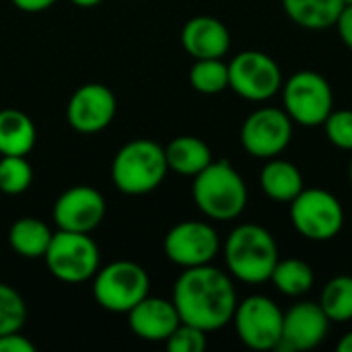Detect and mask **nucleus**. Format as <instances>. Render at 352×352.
Segmentation results:
<instances>
[{
	"mask_svg": "<svg viewBox=\"0 0 352 352\" xmlns=\"http://www.w3.org/2000/svg\"><path fill=\"white\" fill-rule=\"evenodd\" d=\"M171 301L184 324L208 334L231 324L237 307V291L225 270L204 264L184 268L173 285Z\"/></svg>",
	"mask_w": 352,
	"mask_h": 352,
	"instance_id": "1",
	"label": "nucleus"
},
{
	"mask_svg": "<svg viewBox=\"0 0 352 352\" xmlns=\"http://www.w3.org/2000/svg\"><path fill=\"white\" fill-rule=\"evenodd\" d=\"M227 270L245 285H262L270 280L278 258L274 235L256 223L237 225L223 245Z\"/></svg>",
	"mask_w": 352,
	"mask_h": 352,
	"instance_id": "2",
	"label": "nucleus"
},
{
	"mask_svg": "<svg viewBox=\"0 0 352 352\" xmlns=\"http://www.w3.org/2000/svg\"><path fill=\"white\" fill-rule=\"evenodd\" d=\"M192 198L198 210L212 221H233L248 206V186L225 159L212 161L194 177Z\"/></svg>",
	"mask_w": 352,
	"mask_h": 352,
	"instance_id": "3",
	"label": "nucleus"
},
{
	"mask_svg": "<svg viewBox=\"0 0 352 352\" xmlns=\"http://www.w3.org/2000/svg\"><path fill=\"white\" fill-rule=\"evenodd\" d=\"M169 165L165 146L148 138L126 142L113 157L111 182L122 194L144 196L155 192L167 177Z\"/></svg>",
	"mask_w": 352,
	"mask_h": 352,
	"instance_id": "4",
	"label": "nucleus"
},
{
	"mask_svg": "<svg viewBox=\"0 0 352 352\" xmlns=\"http://www.w3.org/2000/svg\"><path fill=\"white\" fill-rule=\"evenodd\" d=\"M50 274L66 285H80L101 268V252L91 233L58 229L43 256Z\"/></svg>",
	"mask_w": 352,
	"mask_h": 352,
	"instance_id": "5",
	"label": "nucleus"
},
{
	"mask_svg": "<svg viewBox=\"0 0 352 352\" xmlns=\"http://www.w3.org/2000/svg\"><path fill=\"white\" fill-rule=\"evenodd\" d=\"M151 291L148 272L130 260H118L99 268L93 276V299L111 314H128Z\"/></svg>",
	"mask_w": 352,
	"mask_h": 352,
	"instance_id": "6",
	"label": "nucleus"
},
{
	"mask_svg": "<svg viewBox=\"0 0 352 352\" xmlns=\"http://www.w3.org/2000/svg\"><path fill=\"white\" fill-rule=\"evenodd\" d=\"M283 109L293 124L318 128L334 109V93L326 76L316 70H299L283 82Z\"/></svg>",
	"mask_w": 352,
	"mask_h": 352,
	"instance_id": "7",
	"label": "nucleus"
},
{
	"mask_svg": "<svg viewBox=\"0 0 352 352\" xmlns=\"http://www.w3.org/2000/svg\"><path fill=\"white\" fill-rule=\"evenodd\" d=\"M295 231L309 241H332L344 227L342 202L324 188H303L289 202Z\"/></svg>",
	"mask_w": 352,
	"mask_h": 352,
	"instance_id": "8",
	"label": "nucleus"
},
{
	"mask_svg": "<svg viewBox=\"0 0 352 352\" xmlns=\"http://www.w3.org/2000/svg\"><path fill=\"white\" fill-rule=\"evenodd\" d=\"M283 318L280 307L266 295H250L237 301L231 324L239 340L252 351H276L283 338Z\"/></svg>",
	"mask_w": 352,
	"mask_h": 352,
	"instance_id": "9",
	"label": "nucleus"
},
{
	"mask_svg": "<svg viewBox=\"0 0 352 352\" xmlns=\"http://www.w3.org/2000/svg\"><path fill=\"white\" fill-rule=\"evenodd\" d=\"M283 70L276 60L258 50L239 52L229 62V89L248 101H268L283 89Z\"/></svg>",
	"mask_w": 352,
	"mask_h": 352,
	"instance_id": "10",
	"label": "nucleus"
},
{
	"mask_svg": "<svg viewBox=\"0 0 352 352\" xmlns=\"http://www.w3.org/2000/svg\"><path fill=\"white\" fill-rule=\"evenodd\" d=\"M241 146L256 159H274L293 140V120L285 109L258 107L252 111L239 132Z\"/></svg>",
	"mask_w": 352,
	"mask_h": 352,
	"instance_id": "11",
	"label": "nucleus"
},
{
	"mask_svg": "<svg viewBox=\"0 0 352 352\" xmlns=\"http://www.w3.org/2000/svg\"><path fill=\"white\" fill-rule=\"evenodd\" d=\"M163 250L167 260L179 268L204 266L221 252V237L204 221H182L167 231Z\"/></svg>",
	"mask_w": 352,
	"mask_h": 352,
	"instance_id": "12",
	"label": "nucleus"
},
{
	"mask_svg": "<svg viewBox=\"0 0 352 352\" xmlns=\"http://www.w3.org/2000/svg\"><path fill=\"white\" fill-rule=\"evenodd\" d=\"M105 198L93 186H72L54 202V223L62 231L93 233L105 219Z\"/></svg>",
	"mask_w": 352,
	"mask_h": 352,
	"instance_id": "13",
	"label": "nucleus"
},
{
	"mask_svg": "<svg viewBox=\"0 0 352 352\" xmlns=\"http://www.w3.org/2000/svg\"><path fill=\"white\" fill-rule=\"evenodd\" d=\"M116 111L118 99L113 91L101 82L80 85L66 105L68 124L80 134H97L105 130L113 122Z\"/></svg>",
	"mask_w": 352,
	"mask_h": 352,
	"instance_id": "14",
	"label": "nucleus"
},
{
	"mask_svg": "<svg viewBox=\"0 0 352 352\" xmlns=\"http://www.w3.org/2000/svg\"><path fill=\"white\" fill-rule=\"evenodd\" d=\"M330 320L320 303L299 301L283 318V338L276 346L280 352H305L320 346L330 330Z\"/></svg>",
	"mask_w": 352,
	"mask_h": 352,
	"instance_id": "15",
	"label": "nucleus"
},
{
	"mask_svg": "<svg viewBox=\"0 0 352 352\" xmlns=\"http://www.w3.org/2000/svg\"><path fill=\"white\" fill-rule=\"evenodd\" d=\"M128 326L140 340L165 342L182 324V318L171 299L146 295L128 314Z\"/></svg>",
	"mask_w": 352,
	"mask_h": 352,
	"instance_id": "16",
	"label": "nucleus"
},
{
	"mask_svg": "<svg viewBox=\"0 0 352 352\" xmlns=\"http://www.w3.org/2000/svg\"><path fill=\"white\" fill-rule=\"evenodd\" d=\"M182 45L194 60L223 58L231 47V33L227 25L214 16L200 14L190 19L182 29Z\"/></svg>",
	"mask_w": 352,
	"mask_h": 352,
	"instance_id": "17",
	"label": "nucleus"
},
{
	"mask_svg": "<svg viewBox=\"0 0 352 352\" xmlns=\"http://www.w3.org/2000/svg\"><path fill=\"white\" fill-rule=\"evenodd\" d=\"M37 140L33 120L14 107L0 109V155L27 157Z\"/></svg>",
	"mask_w": 352,
	"mask_h": 352,
	"instance_id": "18",
	"label": "nucleus"
},
{
	"mask_svg": "<svg viewBox=\"0 0 352 352\" xmlns=\"http://www.w3.org/2000/svg\"><path fill=\"white\" fill-rule=\"evenodd\" d=\"M165 157H167L169 171L184 177H196L202 169H206L212 163L210 146L198 136L173 138L165 146Z\"/></svg>",
	"mask_w": 352,
	"mask_h": 352,
	"instance_id": "19",
	"label": "nucleus"
},
{
	"mask_svg": "<svg viewBox=\"0 0 352 352\" xmlns=\"http://www.w3.org/2000/svg\"><path fill=\"white\" fill-rule=\"evenodd\" d=\"M260 188L270 200L291 202L301 194L305 184H303V175L295 163L274 157V159H268V163L262 167Z\"/></svg>",
	"mask_w": 352,
	"mask_h": 352,
	"instance_id": "20",
	"label": "nucleus"
},
{
	"mask_svg": "<svg viewBox=\"0 0 352 352\" xmlns=\"http://www.w3.org/2000/svg\"><path fill=\"white\" fill-rule=\"evenodd\" d=\"M54 231L50 225L35 217L16 219L8 229V245L10 250L27 260H43Z\"/></svg>",
	"mask_w": 352,
	"mask_h": 352,
	"instance_id": "21",
	"label": "nucleus"
},
{
	"mask_svg": "<svg viewBox=\"0 0 352 352\" xmlns=\"http://www.w3.org/2000/svg\"><path fill=\"white\" fill-rule=\"evenodd\" d=\"M287 16L309 31H322L336 25L344 2L342 0H283Z\"/></svg>",
	"mask_w": 352,
	"mask_h": 352,
	"instance_id": "22",
	"label": "nucleus"
},
{
	"mask_svg": "<svg viewBox=\"0 0 352 352\" xmlns=\"http://www.w3.org/2000/svg\"><path fill=\"white\" fill-rule=\"evenodd\" d=\"M270 280L278 293H283L285 297L297 299V297H303L305 293H309L314 289L316 274L307 262H303L299 258H289V260L276 262Z\"/></svg>",
	"mask_w": 352,
	"mask_h": 352,
	"instance_id": "23",
	"label": "nucleus"
},
{
	"mask_svg": "<svg viewBox=\"0 0 352 352\" xmlns=\"http://www.w3.org/2000/svg\"><path fill=\"white\" fill-rule=\"evenodd\" d=\"M320 305L330 322L346 324L352 320V276H334L322 289Z\"/></svg>",
	"mask_w": 352,
	"mask_h": 352,
	"instance_id": "24",
	"label": "nucleus"
},
{
	"mask_svg": "<svg viewBox=\"0 0 352 352\" xmlns=\"http://www.w3.org/2000/svg\"><path fill=\"white\" fill-rule=\"evenodd\" d=\"M190 85L202 95H219L229 89V64L223 58L194 60L190 68Z\"/></svg>",
	"mask_w": 352,
	"mask_h": 352,
	"instance_id": "25",
	"label": "nucleus"
},
{
	"mask_svg": "<svg viewBox=\"0 0 352 352\" xmlns=\"http://www.w3.org/2000/svg\"><path fill=\"white\" fill-rule=\"evenodd\" d=\"M33 182V167L27 157H0V192L8 196H19L29 190Z\"/></svg>",
	"mask_w": 352,
	"mask_h": 352,
	"instance_id": "26",
	"label": "nucleus"
},
{
	"mask_svg": "<svg viewBox=\"0 0 352 352\" xmlns=\"http://www.w3.org/2000/svg\"><path fill=\"white\" fill-rule=\"evenodd\" d=\"M27 320V305L23 297L6 283H0V336L21 332Z\"/></svg>",
	"mask_w": 352,
	"mask_h": 352,
	"instance_id": "27",
	"label": "nucleus"
},
{
	"mask_svg": "<svg viewBox=\"0 0 352 352\" xmlns=\"http://www.w3.org/2000/svg\"><path fill=\"white\" fill-rule=\"evenodd\" d=\"M322 126L326 130L328 140L336 148L352 151V109H332Z\"/></svg>",
	"mask_w": 352,
	"mask_h": 352,
	"instance_id": "28",
	"label": "nucleus"
},
{
	"mask_svg": "<svg viewBox=\"0 0 352 352\" xmlns=\"http://www.w3.org/2000/svg\"><path fill=\"white\" fill-rule=\"evenodd\" d=\"M165 346L169 352H202L206 349V332L182 322L165 340Z\"/></svg>",
	"mask_w": 352,
	"mask_h": 352,
	"instance_id": "29",
	"label": "nucleus"
},
{
	"mask_svg": "<svg viewBox=\"0 0 352 352\" xmlns=\"http://www.w3.org/2000/svg\"><path fill=\"white\" fill-rule=\"evenodd\" d=\"M0 352H35V344L21 332L0 336Z\"/></svg>",
	"mask_w": 352,
	"mask_h": 352,
	"instance_id": "30",
	"label": "nucleus"
},
{
	"mask_svg": "<svg viewBox=\"0 0 352 352\" xmlns=\"http://www.w3.org/2000/svg\"><path fill=\"white\" fill-rule=\"evenodd\" d=\"M334 27H338L340 39L344 41V45L349 50H352V4L342 8V12H340V16H338Z\"/></svg>",
	"mask_w": 352,
	"mask_h": 352,
	"instance_id": "31",
	"label": "nucleus"
},
{
	"mask_svg": "<svg viewBox=\"0 0 352 352\" xmlns=\"http://www.w3.org/2000/svg\"><path fill=\"white\" fill-rule=\"evenodd\" d=\"M23 12H43L56 4V0H10Z\"/></svg>",
	"mask_w": 352,
	"mask_h": 352,
	"instance_id": "32",
	"label": "nucleus"
},
{
	"mask_svg": "<svg viewBox=\"0 0 352 352\" xmlns=\"http://www.w3.org/2000/svg\"><path fill=\"white\" fill-rule=\"evenodd\" d=\"M336 351H338V352H352V332L344 334V336L340 338V342L336 344Z\"/></svg>",
	"mask_w": 352,
	"mask_h": 352,
	"instance_id": "33",
	"label": "nucleus"
},
{
	"mask_svg": "<svg viewBox=\"0 0 352 352\" xmlns=\"http://www.w3.org/2000/svg\"><path fill=\"white\" fill-rule=\"evenodd\" d=\"M70 2L76 4V6H80V8H93V6L101 4L103 0H70Z\"/></svg>",
	"mask_w": 352,
	"mask_h": 352,
	"instance_id": "34",
	"label": "nucleus"
},
{
	"mask_svg": "<svg viewBox=\"0 0 352 352\" xmlns=\"http://www.w3.org/2000/svg\"><path fill=\"white\" fill-rule=\"evenodd\" d=\"M349 182H351V186H352V159H351V165H349Z\"/></svg>",
	"mask_w": 352,
	"mask_h": 352,
	"instance_id": "35",
	"label": "nucleus"
},
{
	"mask_svg": "<svg viewBox=\"0 0 352 352\" xmlns=\"http://www.w3.org/2000/svg\"><path fill=\"white\" fill-rule=\"evenodd\" d=\"M342 2H344V6H351L352 4V0H342Z\"/></svg>",
	"mask_w": 352,
	"mask_h": 352,
	"instance_id": "36",
	"label": "nucleus"
}]
</instances>
